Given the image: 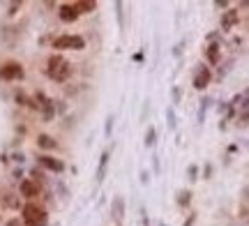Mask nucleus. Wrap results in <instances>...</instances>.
Instances as JSON below:
<instances>
[{"mask_svg": "<svg viewBox=\"0 0 249 226\" xmlns=\"http://www.w3.org/2000/svg\"><path fill=\"white\" fill-rule=\"evenodd\" d=\"M44 74H46L49 81L60 83L62 86V83H67L71 76H74V65H71L62 53H51L44 63Z\"/></svg>", "mask_w": 249, "mask_h": 226, "instance_id": "f257e3e1", "label": "nucleus"}, {"mask_svg": "<svg viewBox=\"0 0 249 226\" xmlns=\"http://www.w3.org/2000/svg\"><path fill=\"white\" fill-rule=\"evenodd\" d=\"M18 217H21L23 226H49V208H46L44 203L28 201V203L21 206Z\"/></svg>", "mask_w": 249, "mask_h": 226, "instance_id": "f03ea898", "label": "nucleus"}, {"mask_svg": "<svg viewBox=\"0 0 249 226\" xmlns=\"http://www.w3.org/2000/svg\"><path fill=\"white\" fill-rule=\"evenodd\" d=\"M86 37L76 33H62V35L51 37V49L53 53H65V51H86Z\"/></svg>", "mask_w": 249, "mask_h": 226, "instance_id": "7ed1b4c3", "label": "nucleus"}, {"mask_svg": "<svg viewBox=\"0 0 249 226\" xmlns=\"http://www.w3.org/2000/svg\"><path fill=\"white\" fill-rule=\"evenodd\" d=\"M0 81L2 83H21L26 81V67L18 60H5L0 63Z\"/></svg>", "mask_w": 249, "mask_h": 226, "instance_id": "20e7f679", "label": "nucleus"}, {"mask_svg": "<svg viewBox=\"0 0 249 226\" xmlns=\"http://www.w3.org/2000/svg\"><path fill=\"white\" fill-rule=\"evenodd\" d=\"M46 191L42 185H37L35 180H30V178H23V180L18 182V196L23 199V203L28 201H37V203H44V196Z\"/></svg>", "mask_w": 249, "mask_h": 226, "instance_id": "39448f33", "label": "nucleus"}, {"mask_svg": "<svg viewBox=\"0 0 249 226\" xmlns=\"http://www.w3.org/2000/svg\"><path fill=\"white\" fill-rule=\"evenodd\" d=\"M33 100H35L37 109H39V118H42V122H53L55 120V100H51L46 92L42 90H35L33 92Z\"/></svg>", "mask_w": 249, "mask_h": 226, "instance_id": "423d86ee", "label": "nucleus"}, {"mask_svg": "<svg viewBox=\"0 0 249 226\" xmlns=\"http://www.w3.org/2000/svg\"><path fill=\"white\" fill-rule=\"evenodd\" d=\"M35 162L39 169H44L46 173H53V175H60L65 173L67 169V164L62 162L60 157H55V155H46V153H37L35 155Z\"/></svg>", "mask_w": 249, "mask_h": 226, "instance_id": "0eeeda50", "label": "nucleus"}, {"mask_svg": "<svg viewBox=\"0 0 249 226\" xmlns=\"http://www.w3.org/2000/svg\"><path fill=\"white\" fill-rule=\"evenodd\" d=\"M213 79H214L213 70L205 63H198L194 70V76H192V88H194V90H205V88L213 83Z\"/></svg>", "mask_w": 249, "mask_h": 226, "instance_id": "6e6552de", "label": "nucleus"}, {"mask_svg": "<svg viewBox=\"0 0 249 226\" xmlns=\"http://www.w3.org/2000/svg\"><path fill=\"white\" fill-rule=\"evenodd\" d=\"M238 23H240V9L238 7L226 9V12H222V17H219V33H231Z\"/></svg>", "mask_w": 249, "mask_h": 226, "instance_id": "1a4fd4ad", "label": "nucleus"}, {"mask_svg": "<svg viewBox=\"0 0 249 226\" xmlns=\"http://www.w3.org/2000/svg\"><path fill=\"white\" fill-rule=\"evenodd\" d=\"M58 18H60V23H76L81 18L79 9H76V2H60L58 5Z\"/></svg>", "mask_w": 249, "mask_h": 226, "instance_id": "9d476101", "label": "nucleus"}, {"mask_svg": "<svg viewBox=\"0 0 249 226\" xmlns=\"http://www.w3.org/2000/svg\"><path fill=\"white\" fill-rule=\"evenodd\" d=\"M205 65L213 70V67H219L222 65V44L219 42H213V44H205Z\"/></svg>", "mask_w": 249, "mask_h": 226, "instance_id": "9b49d317", "label": "nucleus"}, {"mask_svg": "<svg viewBox=\"0 0 249 226\" xmlns=\"http://www.w3.org/2000/svg\"><path fill=\"white\" fill-rule=\"evenodd\" d=\"M37 148H39V153H46V155H53L58 148H60V143H58V139L51 134H37L35 139Z\"/></svg>", "mask_w": 249, "mask_h": 226, "instance_id": "f8f14e48", "label": "nucleus"}, {"mask_svg": "<svg viewBox=\"0 0 249 226\" xmlns=\"http://www.w3.org/2000/svg\"><path fill=\"white\" fill-rule=\"evenodd\" d=\"M0 206H2V210H21L23 199L18 196V191L17 194L14 191H2L0 194Z\"/></svg>", "mask_w": 249, "mask_h": 226, "instance_id": "ddd939ff", "label": "nucleus"}, {"mask_svg": "<svg viewBox=\"0 0 249 226\" xmlns=\"http://www.w3.org/2000/svg\"><path fill=\"white\" fill-rule=\"evenodd\" d=\"M14 102H17V106H21V109H28V111H35V113H39V109H37L35 100H33V95H28L26 90H14Z\"/></svg>", "mask_w": 249, "mask_h": 226, "instance_id": "4468645a", "label": "nucleus"}, {"mask_svg": "<svg viewBox=\"0 0 249 226\" xmlns=\"http://www.w3.org/2000/svg\"><path fill=\"white\" fill-rule=\"evenodd\" d=\"M124 210H127V206H124V199L120 196V194H116V196H113V201H111V219H113L116 224H123Z\"/></svg>", "mask_w": 249, "mask_h": 226, "instance_id": "2eb2a0df", "label": "nucleus"}, {"mask_svg": "<svg viewBox=\"0 0 249 226\" xmlns=\"http://www.w3.org/2000/svg\"><path fill=\"white\" fill-rule=\"evenodd\" d=\"M108 159H111V150H102V155H99V164H97V173H95V182L97 185H102L104 182V178H107V169H108Z\"/></svg>", "mask_w": 249, "mask_h": 226, "instance_id": "dca6fc26", "label": "nucleus"}, {"mask_svg": "<svg viewBox=\"0 0 249 226\" xmlns=\"http://www.w3.org/2000/svg\"><path fill=\"white\" fill-rule=\"evenodd\" d=\"M192 199H194V191L192 190H180L178 194H176V206H178V210L189 208V206H192Z\"/></svg>", "mask_w": 249, "mask_h": 226, "instance_id": "f3484780", "label": "nucleus"}, {"mask_svg": "<svg viewBox=\"0 0 249 226\" xmlns=\"http://www.w3.org/2000/svg\"><path fill=\"white\" fill-rule=\"evenodd\" d=\"M28 178H30V180H35L37 185H42L44 190H49V173H46L44 169H39V166H33Z\"/></svg>", "mask_w": 249, "mask_h": 226, "instance_id": "a211bd4d", "label": "nucleus"}, {"mask_svg": "<svg viewBox=\"0 0 249 226\" xmlns=\"http://www.w3.org/2000/svg\"><path fill=\"white\" fill-rule=\"evenodd\" d=\"M210 104H213V97H208V95L198 102V113H196V122H198V125H203L205 122V113H208V109H210Z\"/></svg>", "mask_w": 249, "mask_h": 226, "instance_id": "6ab92c4d", "label": "nucleus"}, {"mask_svg": "<svg viewBox=\"0 0 249 226\" xmlns=\"http://www.w3.org/2000/svg\"><path fill=\"white\" fill-rule=\"evenodd\" d=\"M76 9H79V14H92V12H97V2L95 0H76Z\"/></svg>", "mask_w": 249, "mask_h": 226, "instance_id": "aec40b11", "label": "nucleus"}, {"mask_svg": "<svg viewBox=\"0 0 249 226\" xmlns=\"http://www.w3.org/2000/svg\"><path fill=\"white\" fill-rule=\"evenodd\" d=\"M155 143H157V129H155V127H148V129H145V136H143V145H145V148H155Z\"/></svg>", "mask_w": 249, "mask_h": 226, "instance_id": "412c9836", "label": "nucleus"}, {"mask_svg": "<svg viewBox=\"0 0 249 226\" xmlns=\"http://www.w3.org/2000/svg\"><path fill=\"white\" fill-rule=\"evenodd\" d=\"M185 175H187V180L189 182H196V178L201 175V171H198V166H196V164H189V166H187V171H185Z\"/></svg>", "mask_w": 249, "mask_h": 226, "instance_id": "4be33fe9", "label": "nucleus"}, {"mask_svg": "<svg viewBox=\"0 0 249 226\" xmlns=\"http://www.w3.org/2000/svg\"><path fill=\"white\" fill-rule=\"evenodd\" d=\"M113 125H116V116L111 113V116L107 118V122H104V136H107V139L113 136Z\"/></svg>", "mask_w": 249, "mask_h": 226, "instance_id": "5701e85b", "label": "nucleus"}, {"mask_svg": "<svg viewBox=\"0 0 249 226\" xmlns=\"http://www.w3.org/2000/svg\"><path fill=\"white\" fill-rule=\"evenodd\" d=\"M166 125H169V129H176V127H178V120H176V109H173V106H169V109H166Z\"/></svg>", "mask_w": 249, "mask_h": 226, "instance_id": "b1692460", "label": "nucleus"}, {"mask_svg": "<svg viewBox=\"0 0 249 226\" xmlns=\"http://www.w3.org/2000/svg\"><path fill=\"white\" fill-rule=\"evenodd\" d=\"M180 100H182V90H180V88H173V90H171V106L176 109L180 104Z\"/></svg>", "mask_w": 249, "mask_h": 226, "instance_id": "393cba45", "label": "nucleus"}, {"mask_svg": "<svg viewBox=\"0 0 249 226\" xmlns=\"http://www.w3.org/2000/svg\"><path fill=\"white\" fill-rule=\"evenodd\" d=\"M23 7V2H7V17H17L18 14V9Z\"/></svg>", "mask_w": 249, "mask_h": 226, "instance_id": "a878e982", "label": "nucleus"}, {"mask_svg": "<svg viewBox=\"0 0 249 226\" xmlns=\"http://www.w3.org/2000/svg\"><path fill=\"white\" fill-rule=\"evenodd\" d=\"M67 111H70L67 102H65V100H55V113H58V116H65Z\"/></svg>", "mask_w": 249, "mask_h": 226, "instance_id": "bb28decb", "label": "nucleus"}, {"mask_svg": "<svg viewBox=\"0 0 249 226\" xmlns=\"http://www.w3.org/2000/svg\"><path fill=\"white\" fill-rule=\"evenodd\" d=\"M231 67H233V58H231V60H226V63L219 67V72H217V79H224V76H226V72H229Z\"/></svg>", "mask_w": 249, "mask_h": 226, "instance_id": "cd10ccee", "label": "nucleus"}, {"mask_svg": "<svg viewBox=\"0 0 249 226\" xmlns=\"http://www.w3.org/2000/svg\"><path fill=\"white\" fill-rule=\"evenodd\" d=\"M238 125H240V127H247L249 125V109L238 113Z\"/></svg>", "mask_w": 249, "mask_h": 226, "instance_id": "c85d7f7f", "label": "nucleus"}, {"mask_svg": "<svg viewBox=\"0 0 249 226\" xmlns=\"http://www.w3.org/2000/svg\"><path fill=\"white\" fill-rule=\"evenodd\" d=\"M55 190H58V194H60V199H67V196H70V190H67V187H65V182H55Z\"/></svg>", "mask_w": 249, "mask_h": 226, "instance_id": "c756f323", "label": "nucleus"}, {"mask_svg": "<svg viewBox=\"0 0 249 226\" xmlns=\"http://www.w3.org/2000/svg\"><path fill=\"white\" fill-rule=\"evenodd\" d=\"M213 7L214 9H224V12H226V9H231V2H226V0H214Z\"/></svg>", "mask_w": 249, "mask_h": 226, "instance_id": "7c9ffc66", "label": "nucleus"}, {"mask_svg": "<svg viewBox=\"0 0 249 226\" xmlns=\"http://www.w3.org/2000/svg\"><path fill=\"white\" fill-rule=\"evenodd\" d=\"M139 215H141V226H150V217H148V212H145V208H139Z\"/></svg>", "mask_w": 249, "mask_h": 226, "instance_id": "2f4dec72", "label": "nucleus"}, {"mask_svg": "<svg viewBox=\"0 0 249 226\" xmlns=\"http://www.w3.org/2000/svg\"><path fill=\"white\" fill-rule=\"evenodd\" d=\"M152 173H155V175H160V155L157 153L152 155Z\"/></svg>", "mask_w": 249, "mask_h": 226, "instance_id": "473e14b6", "label": "nucleus"}, {"mask_svg": "<svg viewBox=\"0 0 249 226\" xmlns=\"http://www.w3.org/2000/svg\"><path fill=\"white\" fill-rule=\"evenodd\" d=\"M210 178H213V164L208 162L203 166V180H210Z\"/></svg>", "mask_w": 249, "mask_h": 226, "instance_id": "72a5a7b5", "label": "nucleus"}, {"mask_svg": "<svg viewBox=\"0 0 249 226\" xmlns=\"http://www.w3.org/2000/svg\"><path fill=\"white\" fill-rule=\"evenodd\" d=\"M139 178H141V185H150V171L143 169V171L139 173Z\"/></svg>", "mask_w": 249, "mask_h": 226, "instance_id": "f704fd0d", "label": "nucleus"}, {"mask_svg": "<svg viewBox=\"0 0 249 226\" xmlns=\"http://www.w3.org/2000/svg\"><path fill=\"white\" fill-rule=\"evenodd\" d=\"M12 159H14L17 164H23V162H26V155H23V153H12Z\"/></svg>", "mask_w": 249, "mask_h": 226, "instance_id": "c9c22d12", "label": "nucleus"}, {"mask_svg": "<svg viewBox=\"0 0 249 226\" xmlns=\"http://www.w3.org/2000/svg\"><path fill=\"white\" fill-rule=\"evenodd\" d=\"M5 226H23V222H21V217H12L5 222Z\"/></svg>", "mask_w": 249, "mask_h": 226, "instance_id": "e433bc0d", "label": "nucleus"}, {"mask_svg": "<svg viewBox=\"0 0 249 226\" xmlns=\"http://www.w3.org/2000/svg\"><path fill=\"white\" fill-rule=\"evenodd\" d=\"M12 175H14V180H17V182H21V180H23V169H14V171H12Z\"/></svg>", "mask_w": 249, "mask_h": 226, "instance_id": "4c0bfd02", "label": "nucleus"}, {"mask_svg": "<svg viewBox=\"0 0 249 226\" xmlns=\"http://www.w3.org/2000/svg\"><path fill=\"white\" fill-rule=\"evenodd\" d=\"M116 9H118V23L123 28V2H116Z\"/></svg>", "mask_w": 249, "mask_h": 226, "instance_id": "58836bf2", "label": "nucleus"}, {"mask_svg": "<svg viewBox=\"0 0 249 226\" xmlns=\"http://www.w3.org/2000/svg\"><path fill=\"white\" fill-rule=\"evenodd\" d=\"M194 222H196V212H192V215L185 219V224H182V226H194Z\"/></svg>", "mask_w": 249, "mask_h": 226, "instance_id": "ea45409f", "label": "nucleus"}, {"mask_svg": "<svg viewBox=\"0 0 249 226\" xmlns=\"http://www.w3.org/2000/svg\"><path fill=\"white\" fill-rule=\"evenodd\" d=\"M182 46H185V42H180V44L173 49V55H176V58H178V55H182Z\"/></svg>", "mask_w": 249, "mask_h": 226, "instance_id": "a19ab883", "label": "nucleus"}, {"mask_svg": "<svg viewBox=\"0 0 249 226\" xmlns=\"http://www.w3.org/2000/svg\"><path fill=\"white\" fill-rule=\"evenodd\" d=\"M132 58H134V63H143V51H136Z\"/></svg>", "mask_w": 249, "mask_h": 226, "instance_id": "79ce46f5", "label": "nucleus"}, {"mask_svg": "<svg viewBox=\"0 0 249 226\" xmlns=\"http://www.w3.org/2000/svg\"><path fill=\"white\" fill-rule=\"evenodd\" d=\"M157 226H166V224H164V222H160V224H157Z\"/></svg>", "mask_w": 249, "mask_h": 226, "instance_id": "37998d69", "label": "nucleus"}, {"mask_svg": "<svg viewBox=\"0 0 249 226\" xmlns=\"http://www.w3.org/2000/svg\"><path fill=\"white\" fill-rule=\"evenodd\" d=\"M116 226H123V224H116Z\"/></svg>", "mask_w": 249, "mask_h": 226, "instance_id": "c03bdc74", "label": "nucleus"}]
</instances>
